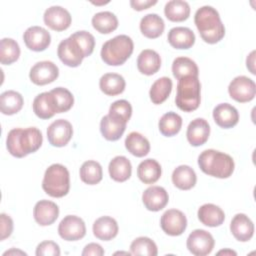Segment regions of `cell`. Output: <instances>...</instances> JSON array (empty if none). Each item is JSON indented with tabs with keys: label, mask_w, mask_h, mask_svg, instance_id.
Here are the masks:
<instances>
[{
	"label": "cell",
	"mask_w": 256,
	"mask_h": 256,
	"mask_svg": "<svg viewBox=\"0 0 256 256\" xmlns=\"http://www.w3.org/2000/svg\"><path fill=\"white\" fill-rule=\"evenodd\" d=\"M187 248L195 256H205L211 253L215 241L213 236L203 229H195L187 238Z\"/></svg>",
	"instance_id": "52a82bcc"
},
{
	"label": "cell",
	"mask_w": 256,
	"mask_h": 256,
	"mask_svg": "<svg viewBox=\"0 0 256 256\" xmlns=\"http://www.w3.org/2000/svg\"><path fill=\"white\" fill-rule=\"evenodd\" d=\"M57 54L59 59L69 67L79 66L84 58L82 50L71 36L59 43Z\"/></svg>",
	"instance_id": "8fae6325"
},
{
	"label": "cell",
	"mask_w": 256,
	"mask_h": 256,
	"mask_svg": "<svg viewBox=\"0 0 256 256\" xmlns=\"http://www.w3.org/2000/svg\"><path fill=\"white\" fill-rule=\"evenodd\" d=\"M108 115L127 124L132 115V106L127 100H117L111 104Z\"/></svg>",
	"instance_id": "7bdbcfd3"
},
{
	"label": "cell",
	"mask_w": 256,
	"mask_h": 256,
	"mask_svg": "<svg viewBox=\"0 0 256 256\" xmlns=\"http://www.w3.org/2000/svg\"><path fill=\"white\" fill-rule=\"evenodd\" d=\"M33 111L41 119H49L57 113L54 98L50 92L38 94L33 101Z\"/></svg>",
	"instance_id": "603a6c76"
},
{
	"label": "cell",
	"mask_w": 256,
	"mask_h": 256,
	"mask_svg": "<svg viewBox=\"0 0 256 256\" xmlns=\"http://www.w3.org/2000/svg\"><path fill=\"white\" fill-rule=\"evenodd\" d=\"M24 104L22 95L14 90H8L0 95V110L5 115L19 112Z\"/></svg>",
	"instance_id": "1f68e13d"
},
{
	"label": "cell",
	"mask_w": 256,
	"mask_h": 256,
	"mask_svg": "<svg viewBox=\"0 0 256 256\" xmlns=\"http://www.w3.org/2000/svg\"><path fill=\"white\" fill-rule=\"evenodd\" d=\"M213 118L221 128H232L239 121V113L237 109L229 103H221L213 109Z\"/></svg>",
	"instance_id": "ffe728a7"
},
{
	"label": "cell",
	"mask_w": 256,
	"mask_h": 256,
	"mask_svg": "<svg viewBox=\"0 0 256 256\" xmlns=\"http://www.w3.org/2000/svg\"><path fill=\"white\" fill-rule=\"evenodd\" d=\"M171 91L172 80L168 77H161L152 84L149 96L154 104H161L169 97Z\"/></svg>",
	"instance_id": "8d00e7d4"
},
{
	"label": "cell",
	"mask_w": 256,
	"mask_h": 256,
	"mask_svg": "<svg viewBox=\"0 0 256 256\" xmlns=\"http://www.w3.org/2000/svg\"><path fill=\"white\" fill-rule=\"evenodd\" d=\"M195 25L201 38L209 44L219 42L225 35V27L218 11L212 6L200 7L194 16Z\"/></svg>",
	"instance_id": "7a4b0ae2"
},
{
	"label": "cell",
	"mask_w": 256,
	"mask_h": 256,
	"mask_svg": "<svg viewBox=\"0 0 256 256\" xmlns=\"http://www.w3.org/2000/svg\"><path fill=\"white\" fill-rule=\"evenodd\" d=\"M118 224L116 220L110 216H102L93 224V234L102 241H109L118 234Z\"/></svg>",
	"instance_id": "7402d4cb"
},
{
	"label": "cell",
	"mask_w": 256,
	"mask_h": 256,
	"mask_svg": "<svg viewBox=\"0 0 256 256\" xmlns=\"http://www.w3.org/2000/svg\"><path fill=\"white\" fill-rule=\"evenodd\" d=\"M161 166L155 159H146L142 161L137 168V176L144 184H153L161 176Z\"/></svg>",
	"instance_id": "4dcf8cb0"
},
{
	"label": "cell",
	"mask_w": 256,
	"mask_h": 256,
	"mask_svg": "<svg viewBox=\"0 0 256 256\" xmlns=\"http://www.w3.org/2000/svg\"><path fill=\"white\" fill-rule=\"evenodd\" d=\"M83 256H102L104 255V249L97 243H89L82 251Z\"/></svg>",
	"instance_id": "7dc6e473"
},
{
	"label": "cell",
	"mask_w": 256,
	"mask_h": 256,
	"mask_svg": "<svg viewBox=\"0 0 256 256\" xmlns=\"http://www.w3.org/2000/svg\"><path fill=\"white\" fill-rule=\"evenodd\" d=\"M110 177L117 182H124L128 180L132 173V166L128 158L125 156L114 157L108 166Z\"/></svg>",
	"instance_id": "83f0119b"
},
{
	"label": "cell",
	"mask_w": 256,
	"mask_h": 256,
	"mask_svg": "<svg viewBox=\"0 0 256 256\" xmlns=\"http://www.w3.org/2000/svg\"><path fill=\"white\" fill-rule=\"evenodd\" d=\"M59 215V208L56 203L49 200L38 201L33 209L35 221L41 226L51 225L56 221Z\"/></svg>",
	"instance_id": "e0dca14e"
},
{
	"label": "cell",
	"mask_w": 256,
	"mask_h": 256,
	"mask_svg": "<svg viewBox=\"0 0 256 256\" xmlns=\"http://www.w3.org/2000/svg\"><path fill=\"white\" fill-rule=\"evenodd\" d=\"M0 230H1V236L0 239L4 240L6 238H8L13 231V221L11 219L10 216H8L5 213H1L0 215Z\"/></svg>",
	"instance_id": "bcb514c9"
},
{
	"label": "cell",
	"mask_w": 256,
	"mask_h": 256,
	"mask_svg": "<svg viewBox=\"0 0 256 256\" xmlns=\"http://www.w3.org/2000/svg\"><path fill=\"white\" fill-rule=\"evenodd\" d=\"M165 28L163 19L155 13H150L145 15L140 21L141 33L150 39L159 37Z\"/></svg>",
	"instance_id": "4316f807"
},
{
	"label": "cell",
	"mask_w": 256,
	"mask_h": 256,
	"mask_svg": "<svg viewBox=\"0 0 256 256\" xmlns=\"http://www.w3.org/2000/svg\"><path fill=\"white\" fill-rule=\"evenodd\" d=\"M59 69L51 61H40L34 64L29 73L30 80L36 85H46L57 79Z\"/></svg>",
	"instance_id": "4fadbf2b"
},
{
	"label": "cell",
	"mask_w": 256,
	"mask_h": 256,
	"mask_svg": "<svg viewBox=\"0 0 256 256\" xmlns=\"http://www.w3.org/2000/svg\"><path fill=\"white\" fill-rule=\"evenodd\" d=\"M20 56V47L12 38H3L0 42V62L10 65Z\"/></svg>",
	"instance_id": "ab89813d"
},
{
	"label": "cell",
	"mask_w": 256,
	"mask_h": 256,
	"mask_svg": "<svg viewBox=\"0 0 256 256\" xmlns=\"http://www.w3.org/2000/svg\"><path fill=\"white\" fill-rule=\"evenodd\" d=\"M159 130L162 135L166 137H171L176 135L182 126V118L175 112L165 113L159 120L158 123Z\"/></svg>",
	"instance_id": "f35d334b"
},
{
	"label": "cell",
	"mask_w": 256,
	"mask_h": 256,
	"mask_svg": "<svg viewBox=\"0 0 256 256\" xmlns=\"http://www.w3.org/2000/svg\"><path fill=\"white\" fill-rule=\"evenodd\" d=\"M132 255L156 256L158 253L157 246L153 240L148 237H138L134 239L130 245Z\"/></svg>",
	"instance_id": "b9f144b4"
},
{
	"label": "cell",
	"mask_w": 256,
	"mask_h": 256,
	"mask_svg": "<svg viewBox=\"0 0 256 256\" xmlns=\"http://www.w3.org/2000/svg\"><path fill=\"white\" fill-rule=\"evenodd\" d=\"M161 67L160 55L152 50H143L137 58V68L144 75H153Z\"/></svg>",
	"instance_id": "d4e9b609"
},
{
	"label": "cell",
	"mask_w": 256,
	"mask_h": 256,
	"mask_svg": "<svg viewBox=\"0 0 256 256\" xmlns=\"http://www.w3.org/2000/svg\"><path fill=\"white\" fill-rule=\"evenodd\" d=\"M58 233L60 237L66 241H76L85 236L86 226L80 217L67 215L59 223Z\"/></svg>",
	"instance_id": "9c48e42d"
},
{
	"label": "cell",
	"mask_w": 256,
	"mask_h": 256,
	"mask_svg": "<svg viewBox=\"0 0 256 256\" xmlns=\"http://www.w3.org/2000/svg\"><path fill=\"white\" fill-rule=\"evenodd\" d=\"M218 255H221V254H224V255H237V253L235 252V251H233V250H230V249H226V250H221V251H219L218 253H217Z\"/></svg>",
	"instance_id": "816d5d0a"
},
{
	"label": "cell",
	"mask_w": 256,
	"mask_h": 256,
	"mask_svg": "<svg viewBox=\"0 0 256 256\" xmlns=\"http://www.w3.org/2000/svg\"><path fill=\"white\" fill-rule=\"evenodd\" d=\"M169 200L167 191L160 186H150L142 194L144 206L149 211H159L163 209Z\"/></svg>",
	"instance_id": "2e32d148"
},
{
	"label": "cell",
	"mask_w": 256,
	"mask_h": 256,
	"mask_svg": "<svg viewBox=\"0 0 256 256\" xmlns=\"http://www.w3.org/2000/svg\"><path fill=\"white\" fill-rule=\"evenodd\" d=\"M172 73L177 80L186 76L198 77L199 70L196 63L188 57H177L172 63Z\"/></svg>",
	"instance_id": "d590c367"
},
{
	"label": "cell",
	"mask_w": 256,
	"mask_h": 256,
	"mask_svg": "<svg viewBox=\"0 0 256 256\" xmlns=\"http://www.w3.org/2000/svg\"><path fill=\"white\" fill-rule=\"evenodd\" d=\"M167 39L176 49H189L195 43V34L188 27H174L168 32Z\"/></svg>",
	"instance_id": "44dd1931"
},
{
	"label": "cell",
	"mask_w": 256,
	"mask_h": 256,
	"mask_svg": "<svg viewBox=\"0 0 256 256\" xmlns=\"http://www.w3.org/2000/svg\"><path fill=\"white\" fill-rule=\"evenodd\" d=\"M228 92L232 99L245 103L254 99L256 94L255 82L246 76L235 77L228 86Z\"/></svg>",
	"instance_id": "ba28073f"
},
{
	"label": "cell",
	"mask_w": 256,
	"mask_h": 256,
	"mask_svg": "<svg viewBox=\"0 0 256 256\" xmlns=\"http://www.w3.org/2000/svg\"><path fill=\"white\" fill-rule=\"evenodd\" d=\"M115 254H126V255H129V254H131V252L129 253V252H116Z\"/></svg>",
	"instance_id": "f5cc1de1"
},
{
	"label": "cell",
	"mask_w": 256,
	"mask_h": 256,
	"mask_svg": "<svg viewBox=\"0 0 256 256\" xmlns=\"http://www.w3.org/2000/svg\"><path fill=\"white\" fill-rule=\"evenodd\" d=\"M255 51H252L247 59H246V65H247V68L250 70V72L252 74H255V69H254V63H255Z\"/></svg>",
	"instance_id": "681fc988"
},
{
	"label": "cell",
	"mask_w": 256,
	"mask_h": 256,
	"mask_svg": "<svg viewBox=\"0 0 256 256\" xmlns=\"http://www.w3.org/2000/svg\"><path fill=\"white\" fill-rule=\"evenodd\" d=\"M160 225L166 234L170 236H179L187 227V219L182 211L169 209L161 216Z\"/></svg>",
	"instance_id": "30bf717a"
},
{
	"label": "cell",
	"mask_w": 256,
	"mask_h": 256,
	"mask_svg": "<svg viewBox=\"0 0 256 256\" xmlns=\"http://www.w3.org/2000/svg\"><path fill=\"white\" fill-rule=\"evenodd\" d=\"M197 181L195 171L188 165H180L172 173L173 184L181 190H189L195 186Z\"/></svg>",
	"instance_id": "f1b7e54d"
},
{
	"label": "cell",
	"mask_w": 256,
	"mask_h": 256,
	"mask_svg": "<svg viewBox=\"0 0 256 256\" xmlns=\"http://www.w3.org/2000/svg\"><path fill=\"white\" fill-rule=\"evenodd\" d=\"M92 25L99 33L109 34L118 27V19L112 12L102 11L92 17Z\"/></svg>",
	"instance_id": "e575fe53"
},
{
	"label": "cell",
	"mask_w": 256,
	"mask_h": 256,
	"mask_svg": "<svg viewBox=\"0 0 256 256\" xmlns=\"http://www.w3.org/2000/svg\"><path fill=\"white\" fill-rule=\"evenodd\" d=\"M71 37L77 42L80 49L83 52L84 58L88 57L92 54L95 47V38L94 36L84 30L77 31L71 35Z\"/></svg>",
	"instance_id": "ee69618b"
},
{
	"label": "cell",
	"mask_w": 256,
	"mask_h": 256,
	"mask_svg": "<svg viewBox=\"0 0 256 256\" xmlns=\"http://www.w3.org/2000/svg\"><path fill=\"white\" fill-rule=\"evenodd\" d=\"M54 98L57 113H63L71 109L74 103V97L72 93L63 87H56L50 91Z\"/></svg>",
	"instance_id": "60d3db41"
},
{
	"label": "cell",
	"mask_w": 256,
	"mask_h": 256,
	"mask_svg": "<svg viewBox=\"0 0 256 256\" xmlns=\"http://www.w3.org/2000/svg\"><path fill=\"white\" fill-rule=\"evenodd\" d=\"M73 135V128L69 121L58 119L52 122L47 129L49 143L55 147L65 146Z\"/></svg>",
	"instance_id": "7c38bea8"
},
{
	"label": "cell",
	"mask_w": 256,
	"mask_h": 256,
	"mask_svg": "<svg viewBox=\"0 0 256 256\" xmlns=\"http://www.w3.org/2000/svg\"><path fill=\"white\" fill-rule=\"evenodd\" d=\"M197 215L200 222L208 227L220 226L225 219V214L223 210L219 206L211 203L202 205L198 209Z\"/></svg>",
	"instance_id": "cb8c5ba5"
},
{
	"label": "cell",
	"mask_w": 256,
	"mask_h": 256,
	"mask_svg": "<svg viewBox=\"0 0 256 256\" xmlns=\"http://www.w3.org/2000/svg\"><path fill=\"white\" fill-rule=\"evenodd\" d=\"M41 131L36 127L14 128L9 131L6 139L8 152L17 158L36 152L42 145Z\"/></svg>",
	"instance_id": "6da1fadb"
},
{
	"label": "cell",
	"mask_w": 256,
	"mask_h": 256,
	"mask_svg": "<svg viewBox=\"0 0 256 256\" xmlns=\"http://www.w3.org/2000/svg\"><path fill=\"white\" fill-rule=\"evenodd\" d=\"M134 44L129 36L117 35L102 45L100 55L107 65L119 66L131 56Z\"/></svg>",
	"instance_id": "277c9868"
},
{
	"label": "cell",
	"mask_w": 256,
	"mask_h": 256,
	"mask_svg": "<svg viewBox=\"0 0 256 256\" xmlns=\"http://www.w3.org/2000/svg\"><path fill=\"white\" fill-rule=\"evenodd\" d=\"M10 254H21V255H26V253H25V252L20 251V250H15V249H11V250H9V251H6L3 255L5 256V255H10Z\"/></svg>",
	"instance_id": "f907efd6"
},
{
	"label": "cell",
	"mask_w": 256,
	"mask_h": 256,
	"mask_svg": "<svg viewBox=\"0 0 256 256\" xmlns=\"http://www.w3.org/2000/svg\"><path fill=\"white\" fill-rule=\"evenodd\" d=\"M44 23L55 31L66 30L72 21L68 10L61 6H51L47 8L43 15Z\"/></svg>",
	"instance_id": "9a60e30c"
},
{
	"label": "cell",
	"mask_w": 256,
	"mask_h": 256,
	"mask_svg": "<svg viewBox=\"0 0 256 256\" xmlns=\"http://www.w3.org/2000/svg\"><path fill=\"white\" fill-rule=\"evenodd\" d=\"M210 135V126L203 118L192 120L187 127V140L192 146H201L208 140Z\"/></svg>",
	"instance_id": "ac0fdd59"
},
{
	"label": "cell",
	"mask_w": 256,
	"mask_h": 256,
	"mask_svg": "<svg viewBox=\"0 0 256 256\" xmlns=\"http://www.w3.org/2000/svg\"><path fill=\"white\" fill-rule=\"evenodd\" d=\"M37 256H59L60 248L57 243L53 241H43L38 244L36 248Z\"/></svg>",
	"instance_id": "f6af8a7d"
},
{
	"label": "cell",
	"mask_w": 256,
	"mask_h": 256,
	"mask_svg": "<svg viewBox=\"0 0 256 256\" xmlns=\"http://www.w3.org/2000/svg\"><path fill=\"white\" fill-rule=\"evenodd\" d=\"M126 83L120 74L106 73L99 80V87L101 91L108 96H115L121 94L125 89Z\"/></svg>",
	"instance_id": "f546056e"
},
{
	"label": "cell",
	"mask_w": 256,
	"mask_h": 256,
	"mask_svg": "<svg viewBox=\"0 0 256 256\" xmlns=\"http://www.w3.org/2000/svg\"><path fill=\"white\" fill-rule=\"evenodd\" d=\"M79 174L82 182L88 185L98 184L103 177L101 165L94 160L85 161L80 168Z\"/></svg>",
	"instance_id": "74e56055"
},
{
	"label": "cell",
	"mask_w": 256,
	"mask_h": 256,
	"mask_svg": "<svg viewBox=\"0 0 256 256\" xmlns=\"http://www.w3.org/2000/svg\"><path fill=\"white\" fill-rule=\"evenodd\" d=\"M164 13L170 21L181 22L189 17L190 6L183 0H171L165 4Z\"/></svg>",
	"instance_id": "836d02e7"
},
{
	"label": "cell",
	"mask_w": 256,
	"mask_h": 256,
	"mask_svg": "<svg viewBox=\"0 0 256 256\" xmlns=\"http://www.w3.org/2000/svg\"><path fill=\"white\" fill-rule=\"evenodd\" d=\"M126 129V123L106 115L101 119L100 131L103 137L109 141H116L121 138Z\"/></svg>",
	"instance_id": "484cf974"
},
{
	"label": "cell",
	"mask_w": 256,
	"mask_h": 256,
	"mask_svg": "<svg viewBox=\"0 0 256 256\" xmlns=\"http://www.w3.org/2000/svg\"><path fill=\"white\" fill-rule=\"evenodd\" d=\"M198 165L205 174L221 179L230 177L235 167L230 155L214 149L204 150L198 157Z\"/></svg>",
	"instance_id": "3957f363"
},
{
	"label": "cell",
	"mask_w": 256,
	"mask_h": 256,
	"mask_svg": "<svg viewBox=\"0 0 256 256\" xmlns=\"http://www.w3.org/2000/svg\"><path fill=\"white\" fill-rule=\"evenodd\" d=\"M157 3L156 0H131L130 1V5L132 6V8L134 10L137 11H141L144 9L149 8L150 6H153Z\"/></svg>",
	"instance_id": "c3c4849f"
},
{
	"label": "cell",
	"mask_w": 256,
	"mask_h": 256,
	"mask_svg": "<svg viewBox=\"0 0 256 256\" xmlns=\"http://www.w3.org/2000/svg\"><path fill=\"white\" fill-rule=\"evenodd\" d=\"M42 188L51 197L60 198L67 195L70 189V176L67 168L61 164L50 165L45 171Z\"/></svg>",
	"instance_id": "8992f818"
},
{
	"label": "cell",
	"mask_w": 256,
	"mask_h": 256,
	"mask_svg": "<svg viewBox=\"0 0 256 256\" xmlns=\"http://www.w3.org/2000/svg\"><path fill=\"white\" fill-rule=\"evenodd\" d=\"M201 85L198 77L186 76L178 80L175 103L184 112H192L200 105Z\"/></svg>",
	"instance_id": "5b68a950"
},
{
	"label": "cell",
	"mask_w": 256,
	"mask_h": 256,
	"mask_svg": "<svg viewBox=\"0 0 256 256\" xmlns=\"http://www.w3.org/2000/svg\"><path fill=\"white\" fill-rule=\"evenodd\" d=\"M230 230L235 239L241 242H247L253 237L254 224L247 215L238 213L230 223Z\"/></svg>",
	"instance_id": "d6986e66"
},
{
	"label": "cell",
	"mask_w": 256,
	"mask_h": 256,
	"mask_svg": "<svg viewBox=\"0 0 256 256\" xmlns=\"http://www.w3.org/2000/svg\"><path fill=\"white\" fill-rule=\"evenodd\" d=\"M24 43L32 51H44L51 42L50 33L43 27L31 26L23 34Z\"/></svg>",
	"instance_id": "5bb4252c"
},
{
	"label": "cell",
	"mask_w": 256,
	"mask_h": 256,
	"mask_svg": "<svg viewBox=\"0 0 256 256\" xmlns=\"http://www.w3.org/2000/svg\"><path fill=\"white\" fill-rule=\"evenodd\" d=\"M125 147L132 155L144 157L150 151V143L146 137L139 132H131L125 139Z\"/></svg>",
	"instance_id": "d6a6232c"
}]
</instances>
